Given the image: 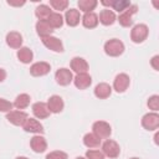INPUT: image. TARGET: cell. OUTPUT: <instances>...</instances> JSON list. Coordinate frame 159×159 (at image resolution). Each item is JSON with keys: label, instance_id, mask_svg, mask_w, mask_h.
<instances>
[{"label": "cell", "instance_id": "ab89813d", "mask_svg": "<svg viewBox=\"0 0 159 159\" xmlns=\"http://www.w3.org/2000/svg\"><path fill=\"white\" fill-rule=\"evenodd\" d=\"M76 159H87V158H86V157H77Z\"/></svg>", "mask_w": 159, "mask_h": 159}, {"label": "cell", "instance_id": "83f0119b", "mask_svg": "<svg viewBox=\"0 0 159 159\" xmlns=\"http://www.w3.org/2000/svg\"><path fill=\"white\" fill-rule=\"evenodd\" d=\"M46 21L50 24V26L52 29H60L63 25V16L60 12H53L52 11V14L48 16V19Z\"/></svg>", "mask_w": 159, "mask_h": 159}, {"label": "cell", "instance_id": "e575fe53", "mask_svg": "<svg viewBox=\"0 0 159 159\" xmlns=\"http://www.w3.org/2000/svg\"><path fill=\"white\" fill-rule=\"evenodd\" d=\"M14 106L10 101L5 99V98H0V112H4V113H7L10 111H12Z\"/></svg>", "mask_w": 159, "mask_h": 159}, {"label": "cell", "instance_id": "cb8c5ba5", "mask_svg": "<svg viewBox=\"0 0 159 159\" xmlns=\"http://www.w3.org/2000/svg\"><path fill=\"white\" fill-rule=\"evenodd\" d=\"M16 56H17L19 61L22 62V63H25V65L30 63L34 60V52H32V50L29 48V47H25V46L24 47H20L17 50Z\"/></svg>", "mask_w": 159, "mask_h": 159}, {"label": "cell", "instance_id": "4dcf8cb0", "mask_svg": "<svg viewBox=\"0 0 159 159\" xmlns=\"http://www.w3.org/2000/svg\"><path fill=\"white\" fill-rule=\"evenodd\" d=\"M50 6L57 11H62L67 9L68 1L67 0H50Z\"/></svg>", "mask_w": 159, "mask_h": 159}, {"label": "cell", "instance_id": "ba28073f", "mask_svg": "<svg viewBox=\"0 0 159 159\" xmlns=\"http://www.w3.org/2000/svg\"><path fill=\"white\" fill-rule=\"evenodd\" d=\"M55 80H56V82L60 86H68L73 81L72 71L68 70V68H66V67L58 68L56 71V73H55Z\"/></svg>", "mask_w": 159, "mask_h": 159}, {"label": "cell", "instance_id": "5bb4252c", "mask_svg": "<svg viewBox=\"0 0 159 159\" xmlns=\"http://www.w3.org/2000/svg\"><path fill=\"white\" fill-rule=\"evenodd\" d=\"M70 66H71V70L73 72H76V75H78V73H86L88 71V68H89L88 62L84 58H82V57H73L71 60Z\"/></svg>", "mask_w": 159, "mask_h": 159}, {"label": "cell", "instance_id": "4fadbf2b", "mask_svg": "<svg viewBox=\"0 0 159 159\" xmlns=\"http://www.w3.org/2000/svg\"><path fill=\"white\" fill-rule=\"evenodd\" d=\"M46 104H47V108H48L50 113H60V112L63 111V107H65L63 99L57 94L51 96Z\"/></svg>", "mask_w": 159, "mask_h": 159}, {"label": "cell", "instance_id": "4316f807", "mask_svg": "<svg viewBox=\"0 0 159 159\" xmlns=\"http://www.w3.org/2000/svg\"><path fill=\"white\" fill-rule=\"evenodd\" d=\"M51 14H52L51 7H50L48 5H45V4L39 5V6L36 7V10H35V15H36V17H37L39 20H47Z\"/></svg>", "mask_w": 159, "mask_h": 159}, {"label": "cell", "instance_id": "1f68e13d", "mask_svg": "<svg viewBox=\"0 0 159 159\" xmlns=\"http://www.w3.org/2000/svg\"><path fill=\"white\" fill-rule=\"evenodd\" d=\"M148 107H149V109H152L153 112H157L158 109H159V96L158 94H153V96H150L149 97V99H148Z\"/></svg>", "mask_w": 159, "mask_h": 159}, {"label": "cell", "instance_id": "8d00e7d4", "mask_svg": "<svg viewBox=\"0 0 159 159\" xmlns=\"http://www.w3.org/2000/svg\"><path fill=\"white\" fill-rule=\"evenodd\" d=\"M6 78V71L0 67V82H4Z\"/></svg>", "mask_w": 159, "mask_h": 159}, {"label": "cell", "instance_id": "d6986e66", "mask_svg": "<svg viewBox=\"0 0 159 159\" xmlns=\"http://www.w3.org/2000/svg\"><path fill=\"white\" fill-rule=\"evenodd\" d=\"M32 113L37 119H45L51 113L47 108V104L45 102H36L32 104Z\"/></svg>", "mask_w": 159, "mask_h": 159}, {"label": "cell", "instance_id": "ffe728a7", "mask_svg": "<svg viewBox=\"0 0 159 159\" xmlns=\"http://www.w3.org/2000/svg\"><path fill=\"white\" fill-rule=\"evenodd\" d=\"M98 21L104 25V26H111L113 25L116 21H117V17H116V14L109 10V9H103L101 12H99V16H98Z\"/></svg>", "mask_w": 159, "mask_h": 159}, {"label": "cell", "instance_id": "52a82bcc", "mask_svg": "<svg viewBox=\"0 0 159 159\" xmlns=\"http://www.w3.org/2000/svg\"><path fill=\"white\" fill-rule=\"evenodd\" d=\"M130 84V78L127 73H119L116 76L114 81H113V89L117 93H123L128 89Z\"/></svg>", "mask_w": 159, "mask_h": 159}, {"label": "cell", "instance_id": "74e56055", "mask_svg": "<svg viewBox=\"0 0 159 159\" xmlns=\"http://www.w3.org/2000/svg\"><path fill=\"white\" fill-rule=\"evenodd\" d=\"M7 4L10 6H22L25 5V1H17V2H14V1H7Z\"/></svg>", "mask_w": 159, "mask_h": 159}, {"label": "cell", "instance_id": "7c38bea8", "mask_svg": "<svg viewBox=\"0 0 159 159\" xmlns=\"http://www.w3.org/2000/svg\"><path fill=\"white\" fill-rule=\"evenodd\" d=\"M22 129L27 133H34V134H42L43 133V125L36 118H27L22 125Z\"/></svg>", "mask_w": 159, "mask_h": 159}, {"label": "cell", "instance_id": "9a60e30c", "mask_svg": "<svg viewBox=\"0 0 159 159\" xmlns=\"http://www.w3.org/2000/svg\"><path fill=\"white\" fill-rule=\"evenodd\" d=\"M30 147L31 149L35 152V153H43L46 149H47V142L46 139L40 135V134H36L31 138L30 140Z\"/></svg>", "mask_w": 159, "mask_h": 159}, {"label": "cell", "instance_id": "f1b7e54d", "mask_svg": "<svg viewBox=\"0 0 159 159\" xmlns=\"http://www.w3.org/2000/svg\"><path fill=\"white\" fill-rule=\"evenodd\" d=\"M77 5L80 7V11H83L86 14V12H92V10H94L96 6L98 5V1L97 0H80Z\"/></svg>", "mask_w": 159, "mask_h": 159}, {"label": "cell", "instance_id": "44dd1931", "mask_svg": "<svg viewBox=\"0 0 159 159\" xmlns=\"http://www.w3.org/2000/svg\"><path fill=\"white\" fill-rule=\"evenodd\" d=\"M94 96L99 99H106L108 98L111 94H112V87L106 83V82H101L98 83L96 87H94V91H93Z\"/></svg>", "mask_w": 159, "mask_h": 159}, {"label": "cell", "instance_id": "484cf974", "mask_svg": "<svg viewBox=\"0 0 159 159\" xmlns=\"http://www.w3.org/2000/svg\"><path fill=\"white\" fill-rule=\"evenodd\" d=\"M83 144L89 148V149H93V148H98L101 145V139L94 134V133H87L84 134L83 137Z\"/></svg>", "mask_w": 159, "mask_h": 159}, {"label": "cell", "instance_id": "60d3db41", "mask_svg": "<svg viewBox=\"0 0 159 159\" xmlns=\"http://www.w3.org/2000/svg\"><path fill=\"white\" fill-rule=\"evenodd\" d=\"M130 159H139V158H130Z\"/></svg>", "mask_w": 159, "mask_h": 159}, {"label": "cell", "instance_id": "277c9868", "mask_svg": "<svg viewBox=\"0 0 159 159\" xmlns=\"http://www.w3.org/2000/svg\"><path fill=\"white\" fill-rule=\"evenodd\" d=\"M138 11V6L134 4H130V6L128 9H125L123 12L119 14L118 16V22L123 26V27H129L133 25V15H135Z\"/></svg>", "mask_w": 159, "mask_h": 159}, {"label": "cell", "instance_id": "ac0fdd59", "mask_svg": "<svg viewBox=\"0 0 159 159\" xmlns=\"http://www.w3.org/2000/svg\"><path fill=\"white\" fill-rule=\"evenodd\" d=\"M73 83L78 89H87L92 83V77L86 73H78L73 77Z\"/></svg>", "mask_w": 159, "mask_h": 159}, {"label": "cell", "instance_id": "7402d4cb", "mask_svg": "<svg viewBox=\"0 0 159 159\" xmlns=\"http://www.w3.org/2000/svg\"><path fill=\"white\" fill-rule=\"evenodd\" d=\"M36 32L37 35L43 39V37H47V36H52V32H53V29L50 26V24L46 21V20H39L36 22Z\"/></svg>", "mask_w": 159, "mask_h": 159}, {"label": "cell", "instance_id": "6da1fadb", "mask_svg": "<svg viewBox=\"0 0 159 159\" xmlns=\"http://www.w3.org/2000/svg\"><path fill=\"white\" fill-rule=\"evenodd\" d=\"M104 52L111 57H118L124 52V43L118 39H111L104 43Z\"/></svg>", "mask_w": 159, "mask_h": 159}, {"label": "cell", "instance_id": "5b68a950", "mask_svg": "<svg viewBox=\"0 0 159 159\" xmlns=\"http://www.w3.org/2000/svg\"><path fill=\"white\" fill-rule=\"evenodd\" d=\"M102 153L104 154V157L114 159V158H117L120 154V147H119V144L116 140L107 139L102 144Z\"/></svg>", "mask_w": 159, "mask_h": 159}, {"label": "cell", "instance_id": "d590c367", "mask_svg": "<svg viewBox=\"0 0 159 159\" xmlns=\"http://www.w3.org/2000/svg\"><path fill=\"white\" fill-rule=\"evenodd\" d=\"M159 56L158 55H155V56H153L152 57V60H150V65H152V67L155 70V71H158L159 70Z\"/></svg>", "mask_w": 159, "mask_h": 159}, {"label": "cell", "instance_id": "9c48e42d", "mask_svg": "<svg viewBox=\"0 0 159 159\" xmlns=\"http://www.w3.org/2000/svg\"><path fill=\"white\" fill-rule=\"evenodd\" d=\"M27 118L29 116L24 111H10L6 113V119L16 127H22Z\"/></svg>", "mask_w": 159, "mask_h": 159}, {"label": "cell", "instance_id": "7a4b0ae2", "mask_svg": "<svg viewBox=\"0 0 159 159\" xmlns=\"http://www.w3.org/2000/svg\"><path fill=\"white\" fill-rule=\"evenodd\" d=\"M149 35V29L145 24H137L130 30V40L134 43H142L147 40Z\"/></svg>", "mask_w": 159, "mask_h": 159}, {"label": "cell", "instance_id": "3957f363", "mask_svg": "<svg viewBox=\"0 0 159 159\" xmlns=\"http://www.w3.org/2000/svg\"><path fill=\"white\" fill-rule=\"evenodd\" d=\"M92 133H94L101 140L102 139H108L112 134V128H111V124L104 122V120H97L93 123L92 125Z\"/></svg>", "mask_w": 159, "mask_h": 159}, {"label": "cell", "instance_id": "2e32d148", "mask_svg": "<svg viewBox=\"0 0 159 159\" xmlns=\"http://www.w3.org/2000/svg\"><path fill=\"white\" fill-rule=\"evenodd\" d=\"M6 43L9 47L11 48H16L19 50L20 47H22V35L17 31H10L6 35Z\"/></svg>", "mask_w": 159, "mask_h": 159}, {"label": "cell", "instance_id": "836d02e7", "mask_svg": "<svg viewBox=\"0 0 159 159\" xmlns=\"http://www.w3.org/2000/svg\"><path fill=\"white\" fill-rule=\"evenodd\" d=\"M45 159H67V154L62 150H53L50 152Z\"/></svg>", "mask_w": 159, "mask_h": 159}, {"label": "cell", "instance_id": "e0dca14e", "mask_svg": "<svg viewBox=\"0 0 159 159\" xmlns=\"http://www.w3.org/2000/svg\"><path fill=\"white\" fill-rule=\"evenodd\" d=\"M63 21H66V24L71 27H75L80 24L81 21V14L77 9H68L66 10V14H65V17H63Z\"/></svg>", "mask_w": 159, "mask_h": 159}, {"label": "cell", "instance_id": "8992f818", "mask_svg": "<svg viewBox=\"0 0 159 159\" xmlns=\"http://www.w3.org/2000/svg\"><path fill=\"white\" fill-rule=\"evenodd\" d=\"M142 125L147 130H157L159 127V114L157 112H149L143 116Z\"/></svg>", "mask_w": 159, "mask_h": 159}, {"label": "cell", "instance_id": "8fae6325", "mask_svg": "<svg viewBox=\"0 0 159 159\" xmlns=\"http://www.w3.org/2000/svg\"><path fill=\"white\" fill-rule=\"evenodd\" d=\"M43 46L53 52H63V43L60 39L55 37V36H47L41 39Z\"/></svg>", "mask_w": 159, "mask_h": 159}, {"label": "cell", "instance_id": "d6a6232c", "mask_svg": "<svg viewBox=\"0 0 159 159\" xmlns=\"http://www.w3.org/2000/svg\"><path fill=\"white\" fill-rule=\"evenodd\" d=\"M86 158L87 159H104V154L101 150L89 149V150L86 152Z\"/></svg>", "mask_w": 159, "mask_h": 159}, {"label": "cell", "instance_id": "d4e9b609", "mask_svg": "<svg viewBox=\"0 0 159 159\" xmlns=\"http://www.w3.org/2000/svg\"><path fill=\"white\" fill-rule=\"evenodd\" d=\"M30 101H31V97H30L27 93H20V94L15 98V101H14L12 106H14L16 109L21 111V109H25V108H27V107H29Z\"/></svg>", "mask_w": 159, "mask_h": 159}, {"label": "cell", "instance_id": "f546056e", "mask_svg": "<svg viewBox=\"0 0 159 159\" xmlns=\"http://www.w3.org/2000/svg\"><path fill=\"white\" fill-rule=\"evenodd\" d=\"M129 6H130V1H128V0H112V4H111V7L116 11H118L119 14L123 12Z\"/></svg>", "mask_w": 159, "mask_h": 159}, {"label": "cell", "instance_id": "f35d334b", "mask_svg": "<svg viewBox=\"0 0 159 159\" xmlns=\"http://www.w3.org/2000/svg\"><path fill=\"white\" fill-rule=\"evenodd\" d=\"M15 159H29V158H26V157H17V158H15Z\"/></svg>", "mask_w": 159, "mask_h": 159}, {"label": "cell", "instance_id": "603a6c76", "mask_svg": "<svg viewBox=\"0 0 159 159\" xmlns=\"http://www.w3.org/2000/svg\"><path fill=\"white\" fill-rule=\"evenodd\" d=\"M81 21H82V25L86 27V29H94V27H97V25H98V15L97 14H94L93 11L92 12H86L83 16H82V19H81Z\"/></svg>", "mask_w": 159, "mask_h": 159}, {"label": "cell", "instance_id": "30bf717a", "mask_svg": "<svg viewBox=\"0 0 159 159\" xmlns=\"http://www.w3.org/2000/svg\"><path fill=\"white\" fill-rule=\"evenodd\" d=\"M51 71V66L50 63L45 62V61H40V62H35L34 65H31L30 67V73L34 77H42L46 76L48 72Z\"/></svg>", "mask_w": 159, "mask_h": 159}]
</instances>
